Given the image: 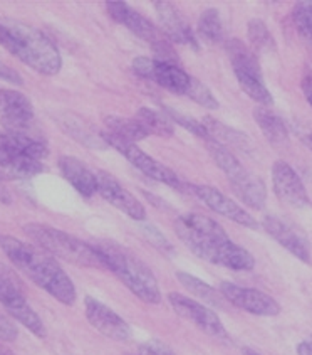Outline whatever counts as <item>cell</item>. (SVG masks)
I'll list each match as a JSON object with an SVG mask.
<instances>
[{
  "instance_id": "cell-1",
  "label": "cell",
  "mask_w": 312,
  "mask_h": 355,
  "mask_svg": "<svg viewBox=\"0 0 312 355\" xmlns=\"http://www.w3.org/2000/svg\"><path fill=\"white\" fill-rule=\"evenodd\" d=\"M175 232L181 243L203 261L234 271L254 270V256L235 244L227 231L207 216L196 212L180 216L175 220Z\"/></svg>"
},
{
  "instance_id": "cell-2",
  "label": "cell",
  "mask_w": 312,
  "mask_h": 355,
  "mask_svg": "<svg viewBox=\"0 0 312 355\" xmlns=\"http://www.w3.org/2000/svg\"><path fill=\"white\" fill-rule=\"evenodd\" d=\"M0 250L19 271L29 276L46 293L56 298L62 305H74L77 298L76 286L53 254L35 244L24 243L6 234H0Z\"/></svg>"
},
{
  "instance_id": "cell-3",
  "label": "cell",
  "mask_w": 312,
  "mask_h": 355,
  "mask_svg": "<svg viewBox=\"0 0 312 355\" xmlns=\"http://www.w3.org/2000/svg\"><path fill=\"white\" fill-rule=\"evenodd\" d=\"M93 248L101 256L106 270L116 275L134 297L149 305H158L161 302L160 285L155 275L136 254L114 241H100L93 244Z\"/></svg>"
},
{
  "instance_id": "cell-4",
  "label": "cell",
  "mask_w": 312,
  "mask_h": 355,
  "mask_svg": "<svg viewBox=\"0 0 312 355\" xmlns=\"http://www.w3.org/2000/svg\"><path fill=\"white\" fill-rule=\"evenodd\" d=\"M12 47L9 53L19 58L24 64L33 68L44 76H54L62 68V58L57 47L44 33L29 24L9 21L7 22Z\"/></svg>"
},
{
  "instance_id": "cell-5",
  "label": "cell",
  "mask_w": 312,
  "mask_h": 355,
  "mask_svg": "<svg viewBox=\"0 0 312 355\" xmlns=\"http://www.w3.org/2000/svg\"><path fill=\"white\" fill-rule=\"evenodd\" d=\"M24 231L30 239L35 241L39 248L56 256L59 259L71 264H77L82 268H94V270H106L101 256L96 250L76 236L69 234L53 226H46L41 223H29L24 226Z\"/></svg>"
},
{
  "instance_id": "cell-6",
  "label": "cell",
  "mask_w": 312,
  "mask_h": 355,
  "mask_svg": "<svg viewBox=\"0 0 312 355\" xmlns=\"http://www.w3.org/2000/svg\"><path fill=\"white\" fill-rule=\"evenodd\" d=\"M207 148L213 162L227 175L228 184H230L232 191L235 192L237 197L247 207L262 211L267 204L266 184L254 173L248 172L242 165V162L230 152V148L223 147V145L217 144L213 140H207Z\"/></svg>"
},
{
  "instance_id": "cell-7",
  "label": "cell",
  "mask_w": 312,
  "mask_h": 355,
  "mask_svg": "<svg viewBox=\"0 0 312 355\" xmlns=\"http://www.w3.org/2000/svg\"><path fill=\"white\" fill-rule=\"evenodd\" d=\"M0 305L12 318L21 322L29 332L34 335H42L46 332L44 322L27 302L22 279L2 261H0Z\"/></svg>"
},
{
  "instance_id": "cell-8",
  "label": "cell",
  "mask_w": 312,
  "mask_h": 355,
  "mask_svg": "<svg viewBox=\"0 0 312 355\" xmlns=\"http://www.w3.org/2000/svg\"><path fill=\"white\" fill-rule=\"evenodd\" d=\"M101 135L104 138L106 144L111 145L113 148H116L118 152H120L121 155L129 162V164L134 165L140 172H143L146 177H149V179L153 180H158V182L161 184L172 185V187H181L180 179L176 177V173L173 172L172 168H168L167 165H163L161 162H158L153 159V157H149L148 153L143 152V150L138 147L136 144L121 140V138L114 137L113 133L109 132H102Z\"/></svg>"
},
{
  "instance_id": "cell-9",
  "label": "cell",
  "mask_w": 312,
  "mask_h": 355,
  "mask_svg": "<svg viewBox=\"0 0 312 355\" xmlns=\"http://www.w3.org/2000/svg\"><path fill=\"white\" fill-rule=\"evenodd\" d=\"M168 302L172 305V309L181 318H185V320L199 327L201 332L210 335V337L217 338L220 342H230V337H228L227 330H225V325L210 306L203 305V303L196 302L193 298L185 297L181 293H176V291H172L168 295Z\"/></svg>"
},
{
  "instance_id": "cell-10",
  "label": "cell",
  "mask_w": 312,
  "mask_h": 355,
  "mask_svg": "<svg viewBox=\"0 0 312 355\" xmlns=\"http://www.w3.org/2000/svg\"><path fill=\"white\" fill-rule=\"evenodd\" d=\"M220 293L228 303L247 311V313L255 315V317H277L282 311V306L277 300L266 291L255 290V288H246L230 282H222L220 283Z\"/></svg>"
},
{
  "instance_id": "cell-11",
  "label": "cell",
  "mask_w": 312,
  "mask_h": 355,
  "mask_svg": "<svg viewBox=\"0 0 312 355\" xmlns=\"http://www.w3.org/2000/svg\"><path fill=\"white\" fill-rule=\"evenodd\" d=\"M133 71L140 78L152 80L173 94H187L190 80H192V76L185 73L180 66L156 61L153 58H136L133 61Z\"/></svg>"
},
{
  "instance_id": "cell-12",
  "label": "cell",
  "mask_w": 312,
  "mask_h": 355,
  "mask_svg": "<svg viewBox=\"0 0 312 355\" xmlns=\"http://www.w3.org/2000/svg\"><path fill=\"white\" fill-rule=\"evenodd\" d=\"M272 185L275 196L286 206L302 209L311 206L309 194L299 173L287 162L277 160L272 165Z\"/></svg>"
},
{
  "instance_id": "cell-13",
  "label": "cell",
  "mask_w": 312,
  "mask_h": 355,
  "mask_svg": "<svg viewBox=\"0 0 312 355\" xmlns=\"http://www.w3.org/2000/svg\"><path fill=\"white\" fill-rule=\"evenodd\" d=\"M192 191L205 206L212 209L219 216H222V218L240 224L247 230H259V223H257L254 216H250V212L240 207L230 197L222 194L219 189L212 187V185H192Z\"/></svg>"
},
{
  "instance_id": "cell-14",
  "label": "cell",
  "mask_w": 312,
  "mask_h": 355,
  "mask_svg": "<svg viewBox=\"0 0 312 355\" xmlns=\"http://www.w3.org/2000/svg\"><path fill=\"white\" fill-rule=\"evenodd\" d=\"M84 310L88 322L104 337L116 342H126L131 338V327H129V323L125 318H121L116 311L106 306L104 303L98 302L93 297H86Z\"/></svg>"
},
{
  "instance_id": "cell-15",
  "label": "cell",
  "mask_w": 312,
  "mask_h": 355,
  "mask_svg": "<svg viewBox=\"0 0 312 355\" xmlns=\"http://www.w3.org/2000/svg\"><path fill=\"white\" fill-rule=\"evenodd\" d=\"M98 179V194L102 199L108 200L113 207L118 211L125 212L126 216L134 220H145L146 219V209L140 199H136L128 189L120 184V180L114 179L111 173L108 172H96Z\"/></svg>"
},
{
  "instance_id": "cell-16",
  "label": "cell",
  "mask_w": 312,
  "mask_h": 355,
  "mask_svg": "<svg viewBox=\"0 0 312 355\" xmlns=\"http://www.w3.org/2000/svg\"><path fill=\"white\" fill-rule=\"evenodd\" d=\"M264 230L272 239H275L284 250H287L295 258L301 259L302 263H311V244L307 241L304 232H301L297 227L292 224L286 223L284 219L277 218V216H266L262 220Z\"/></svg>"
},
{
  "instance_id": "cell-17",
  "label": "cell",
  "mask_w": 312,
  "mask_h": 355,
  "mask_svg": "<svg viewBox=\"0 0 312 355\" xmlns=\"http://www.w3.org/2000/svg\"><path fill=\"white\" fill-rule=\"evenodd\" d=\"M106 10L114 22L123 24L126 29L131 31L134 35L149 42V46L165 37V34L158 29L155 24L146 19L145 15H141L138 10L131 9L123 0H108Z\"/></svg>"
},
{
  "instance_id": "cell-18",
  "label": "cell",
  "mask_w": 312,
  "mask_h": 355,
  "mask_svg": "<svg viewBox=\"0 0 312 355\" xmlns=\"http://www.w3.org/2000/svg\"><path fill=\"white\" fill-rule=\"evenodd\" d=\"M0 172L6 179H30L44 172V164L26 155L0 135Z\"/></svg>"
},
{
  "instance_id": "cell-19",
  "label": "cell",
  "mask_w": 312,
  "mask_h": 355,
  "mask_svg": "<svg viewBox=\"0 0 312 355\" xmlns=\"http://www.w3.org/2000/svg\"><path fill=\"white\" fill-rule=\"evenodd\" d=\"M153 6H155L158 17H160L165 37L169 39L172 42H176V44H183L190 46L192 49H199V41H196L195 33H193L192 27L188 26L183 15L180 14V10L172 2L158 0V2H153Z\"/></svg>"
},
{
  "instance_id": "cell-20",
  "label": "cell",
  "mask_w": 312,
  "mask_h": 355,
  "mask_svg": "<svg viewBox=\"0 0 312 355\" xmlns=\"http://www.w3.org/2000/svg\"><path fill=\"white\" fill-rule=\"evenodd\" d=\"M59 171L82 197H93L98 192L96 173L76 157H61L59 159Z\"/></svg>"
},
{
  "instance_id": "cell-21",
  "label": "cell",
  "mask_w": 312,
  "mask_h": 355,
  "mask_svg": "<svg viewBox=\"0 0 312 355\" xmlns=\"http://www.w3.org/2000/svg\"><path fill=\"white\" fill-rule=\"evenodd\" d=\"M0 115L2 123H30L34 108L26 94L15 89H0Z\"/></svg>"
},
{
  "instance_id": "cell-22",
  "label": "cell",
  "mask_w": 312,
  "mask_h": 355,
  "mask_svg": "<svg viewBox=\"0 0 312 355\" xmlns=\"http://www.w3.org/2000/svg\"><path fill=\"white\" fill-rule=\"evenodd\" d=\"M225 47H227V54L230 58L234 71L250 74V76L262 80V68H260L259 58H257L255 51L250 46H247L240 39H230V41H227Z\"/></svg>"
},
{
  "instance_id": "cell-23",
  "label": "cell",
  "mask_w": 312,
  "mask_h": 355,
  "mask_svg": "<svg viewBox=\"0 0 312 355\" xmlns=\"http://www.w3.org/2000/svg\"><path fill=\"white\" fill-rule=\"evenodd\" d=\"M201 123L207 128L208 138L217 144L223 145V147H237L240 150H247L250 145V138L246 133L239 132V130L232 128V126L222 123L213 116H203Z\"/></svg>"
},
{
  "instance_id": "cell-24",
  "label": "cell",
  "mask_w": 312,
  "mask_h": 355,
  "mask_svg": "<svg viewBox=\"0 0 312 355\" xmlns=\"http://www.w3.org/2000/svg\"><path fill=\"white\" fill-rule=\"evenodd\" d=\"M254 120L272 145H282L289 138V128L286 121L266 106H257L254 110Z\"/></svg>"
},
{
  "instance_id": "cell-25",
  "label": "cell",
  "mask_w": 312,
  "mask_h": 355,
  "mask_svg": "<svg viewBox=\"0 0 312 355\" xmlns=\"http://www.w3.org/2000/svg\"><path fill=\"white\" fill-rule=\"evenodd\" d=\"M134 120L138 121L148 135H155L161 138H169L175 135V125L172 120L163 113L156 112L152 108H140L134 115Z\"/></svg>"
},
{
  "instance_id": "cell-26",
  "label": "cell",
  "mask_w": 312,
  "mask_h": 355,
  "mask_svg": "<svg viewBox=\"0 0 312 355\" xmlns=\"http://www.w3.org/2000/svg\"><path fill=\"white\" fill-rule=\"evenodd\" d=\"M104 125H106V132L113 133L114 137L121 138V140L131 141V144L146 140V138L149 137L143 130V126L138 123L134 118L108 115L104 116Z\"/></svg>"
},
{
  "instance_id": "cell-27",
  "label": "cell",
  "mask_w": 312,
  "mask_h": 355,
  "mask_svg": "<svg viewBox=\"0 0 312 355\" xmlns=\"http://www.w3.org/2000/svg\"><path fill=\"white\" fill-rule=\"evenodd\" d=\"M176 279H178L181 286L187 288L190 293L195 295L201 302L208 303L212 306H223V297L220 290H215L213 286L207 285V283L201 282L196 276L190 275L187 271H176Z\"/></svg>"
},
{
  "instance_id": "cell-28",
  "label": "cell",
  "mask_w": 312,
  "mask_h": 355,
  "mask_svg": "<svg viewBox=\"0 0 312 355\" xmlns=\"http://www.w3.org/2000/svg\"><path fill=\"white\" fill-rule=\"evenodd\" d=\"M59 125H61V130H64V132L69 133L71 137L76 138L77 141H81V144H84L86 147H106V141L102 135L100 133H94L93 128H91V125L88 126L86 123H82L79 118H66V120H61L59 121Z\"/></svg>"
},
{
  "instance_id": "cell-29",
  "label": "cell",
  "mask_w": 312,
  "mask_h": 355,
  "mask_svg": "<svg viewBox=\"0 0 312 355\" xmlns=\"http://www.w3.org/2000/svg\"><path fill=\"white\" fill-rule=\"evenodd\" d=\"M196 34L203 39L205 42H212V44H219L223 41V24L220 12L217 9H207L201 12L199 19V27H196Z\"/></svg>"
},
{
  "instance_id": "cell-30",
  "label": "cell",
  "mask_w": 312,
  "mask_h": 355,
  "mask_svg": "<svg viewBox=\"0 0 312 355\" xmlns=\"http://www.w3.org/2000/svg\"><path fill=\"white\" fill-rule=\"evenodd\" d=\"M234 73L240 88H242V92L246 93L250 100L257 101L260 106H266V108L274 103V98H272L270 92H268L267 86L264 85V81L260 80V78L250 76V74L246 73H239V71H234Z\"/></svg>"
},
{
  "instance_id": "cell-31",
  "label": "cell",
  "mask_w": 312,
  "mask_h": 355,
  "mask_svg": "<svg viewBox=\"0 0 312 355\" xmlns=\"http://www.w3.org/2000/svg\"><path fill=\"white\" fill-rule=\"evenodd\" d=\"M292 22H294L295 31L299 37L302 39L304 44L312 53V3L311 2H297L292 9Z\"/></svg>"
},
{
  "instance_id": "cell-32",
  "label": "cell",
  "mask_w": 312,
  "mask_h": 355,
  "mask_svg": "<svg viewBox=\"0 0 312 355\" xmlns=\"http://www.w3.org/2000/svg\"><path fill=\"white\" fill-rule=\"evenodd\" d=\"M248 29V39H250V47L254 51H262V53H268V51L275 49L274 37H272L270 31L266 26V22L260 19H252L247 26Z\"/></svg>"
},
{
  "instance_id": "cell-33",
  "label": "cell",
  "mask_w": 312,
  "mask_h": 355,
  "mask_svg": "<svg viewBox=\"0 0 312 355\" xmlns=\"http://www.w3.org/2000/svg\"><path fill=\"white\" fill-rule=\"evenodd\" d=\"M187 96L192 101H195V103H199L207 110H217L220 106L219 100H217L215 94L210 92V88H208L205 83L196 80V78H192V80H190Z\"/></svg>"
},
{
  "instance_id": "cell-34",
  "label": "cell",
  "mask_w": 312,
  "mask_h": 355,
  "mask_svg": "<svg viewBox=\"0 0 312 355\" xmlns=\"http://www.w3.org/2000/svg\"><path fill=\"white\" fill-rule=\"evenodd\" d=\"M165 115H167L169 120H172L173 125L176 123V125L183 126V128L188 130L190 133H193V135H196V137H200V138H203L205 141L210 140V138H208L207 128H205L203 123L196 120V118L185 115V113L176 112L175 108H168V106H167V108H165Z\"/></svg>"
},
{
  "instance_id": "cell-35",
  "label": "cell",
  "mask_w": 312,
  "mask_h": 355,
  "mask_svg": "<svg viewBox=\"0 0 312 355\" xmlns=\"http://www.w3.org/2000/svg\"><path fill=\"white\" fill-rule=\"evenodd\" d=\"M152 51H153V54H155V58L153 59H156V61L169 62V64L178 66V62H180L178 53L173 49V46L169 44V41L167 37L160 39V41L155 42V44H152Z\"/></svg>"
},
{
  "instance_id": "cell-36",
  "label": "cell",
  "mask_w": 312,
  "mask_h": 355,
  "mask_svg": "<svg viewBox=\"0 0 312 355\" xmlns=\"http://www.w3.org/2000/svg\"><path fill=\"white\" fill-rule=\"evenodd\" d=\"M291 128L292 132L295 133V137H297L307 148L312 150V123L304 120H295Z\"/></svg>"
},
{
  "instance_id": "cell-37",
  "label": "cell",
  "mask_w": 312,
  "mask_h": 355,
  "mask_svg": "<svg viewBox=\"0 0 312 355\" xmlns=\"http://www.w3.org/2000/svg\"><path fill=\"white\" fill-rule=\"evenodd\" d=\"M17 327L14 325V322L3 311H0V340L14 342L17 338Z\"/></svg>"
},
{
  "instance_id": "cell-38",
  "label": "cell",
  "mask_w": 312,
  "mask_h": 355,
  "mask_svg": "<svg viewBox=\"0 0 312 355\" xmlns=\"http://www.w3.org/2000/svg\"><path fill=\"white\" fill-rule=\"evenodd\" d=\"M140 350L141 355H175L168 345H165L160 340H148L140 347Z\"/></svg>"
},
{
  "instance_id": "cell-39",
  "label": "cell",
  "mask_w": 312,
  "mask_h": 355,
  "mask_svg": "<svg viewBox=\"0 0 312 355\" xmlns=\"http://www.w3.org/2000/svg\"><path fill=\"white\" fill-rule=\"evenodd\" d=\"M0 81H6V83H10V85H19V86L24 85L21 74H19L15 69L9 68L7 64H3V62H0Z\"/></svg>"
},
{
  "instance_id": "cell-40",
  "label": "cell",
  "mask_w": 312,
  "mask_h": 355,
  "mask_svg": "<svg viewBox=\"0 0 312 355\" xmlns=\"http://www.w3.org/2000/svg\"><path fill=\"white\" fill-rule=\"evenodd\" d=\"M302 92L307 96H312V61L307 62L306 69L302 73Z\"/></svg>"
},
{
  "instance_id": "cell-41",
  "label": "cell",
  "mask_w": 312,
  "mask_h": 355,
  "mask_svg": "<svg viewBox=\"0 0 312 355\" xmlns=\"http://www.w3.org/2000/svg\"><path fill=\"white\" fill-rule=\"evenodd\" d=\"M0 46L7 51H10V47H12L10 31H9V27H7V24H3V22H0Z\"/></svg>"
},
{
  "instance_id": "cell-42",
  "label": "cell",
  "mask_w": 312,
  "mask_h": 355,
  "mask_svg": "<svg viewBox=\"0 0 312 355\" xmlns=\"http://www.w3.org/2000/svg\"><path fill=\"white\" fill-rule=\"evenodd\" d=\"M297 355H312V337L306 338L297 345Z\"/></svg>"
},
{
  "instance_id": "cell-43",
  "label": "cell",
  "mask_w": 312,
  "mask_h": 355,
  "mask_svg": "<svg viewBox=\"0 0 312 355\" xmlns=\"http://www.w3.org/2000/svg\"><path fill=\"white\" fill-rule=\"evenodd\" d=\"M6 177L2 175V172H0V200L2 202H10V196H9V191L6 189Z\"/></svg>"
},
{
  "instance_id": "cell-44",
  "label": "cell",
  "mask_w": 312,
  "mask_h": 355,
  "mask_svg": "<svg viewBox=\"0 0 312 355\" xmlns=\"http://www.w3.org/2000/svg\"><path fill=\"white\" fill-rule=\"evenodd\" d=\"M242 355H262V354L255 352L254 349H248V347H244V349H242Z\"/></svg>"
},
{
  "instance_id": "cell-45",
  "label": "cell",
  "mask_w": 312,
  "mask_h": 355,
  "mask_svg": "<svg viewBox=\"0 0 312 355\" xmlns=\"http://www.w3.org/2000/svg\"><path fill=\"white\" fill-rule=\"evenodd\" d=\"M0 355H14V354H12L10 350L7 349L6 345H2V344H0Z\"/></svg>"
},
{
  "instance_id": "cell-46",
  "label": "cell",
  "mask_w": 312,
  "mask_h": 355,
  "mask_svg": "<svg viewBox=\"0 0 312 355\" xmlns=\"http://www.w3.org/2000/svg\"><path fill=\"white\" fill-rule=\"evenodd\" d=\"M307 100H309V103H311V106H312V96H307Z\"/></svg>"
},
{
  "instance_id": "cell-47",
  "label": "cell",
  "mask_w": 312,
  "mask_h": 355,
  "mask_svg": "<svg viewBox=\"0 0 312 355\" xmlns=\"http://www.w3.org/2000/svg\"><path fill=\"white\" fill-rule=\"evenodd\" d=\"M311 3H312V0H311Z\"/></svg>"
}]
</instances>
